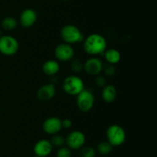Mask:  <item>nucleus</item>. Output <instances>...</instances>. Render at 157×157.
Here are the masks:
<instances>
[{
  "mask_svg": "<svg viewBox=\"0 0 157 157\" xmlns=\"http://www.w3.org/2000/svg\"><path fill=\"white\" fill-rule=\"evenodd\" d=\"M83 48L84 52L90 56L103 55L107 48V40L101 34L91 33L83 40Z\"/></svg>",
  "mask_w": 157,
  "mask_h": 157,
  "instance_id": "obj_1",
  "label": "nucleus"
},
{
  "mask_svg": "<svg viewBox=\"0 0 157 157\" xmlns=\"http://www.w3.org/2000/svg\"><path fill=\"white\" fill-rule=\"evenodd\" d=\"M113 150V146L107 141H102L99 143L97 147V151L101 155H106L110 154Z\"/></svg>",
  "mask_w": 157,
  "mask_h": 157,
  "instance_id": "obj_19",
  "label": "nucleus"
},
{
  "mask_svg": "<svg viewBox=\"0 0 157 157\" xmlns=\"http://www.w3.org/2000/svg\"><path fill=\"white\" fill-rule=\"evenodd\" d=\"M56 94V88L55 85L52 83H48L41 86L37 90V98L41 102L49 101L55 96Z\"/></svg>",
  "mask_w": 157,
  "mask_h": 157,
  "instance_id": "obj_12",
  "label": "nucleus"
},
{
  "mask_svg": "<svg viewBox=\"0 0 157 157\" xmlns=\"http://www.w3.org/2000/svg\"><path fill=\"white\" fill-rule=\"evenodd\" d=\"M102 71L104 72L105 76L112 77L116 74L117 69L116 68H115L114 65L108 64V63H107V64L105 65V66L104 65V67H103Z\"/></svg>",
  "mask_w": 157,
  "mask_h": 157,
  "instance_id": "obj_23",
  "label": "nucleus"
},
{
  "mask_svg": "<svg viewBox=\"0 0 157 157\" xmlns=\"http://www.w3.org/2000/svg\"><path fill=\"white\" fill-rule=\"evenodd\" d=\"M59 70L60 65L57 60L48 59L44 62L42 65V72L48 76L56 75Z\"/></svg>",
  "mask_w": 157,
  "mask_h": 157,
  "instance_id": "obj_14",
  "label": "nucleus"
},
{
  "mask_svg": "<svg viewBox=\"0 0 157 157\" xmlns=\"http://www.w3.org/2000/svg\"><path fill=\"white\" fill-rule=\"evenodd\" d=\"M104 59L106 60L108 64L116 65L119 63L121 60V53L117 49H107L103 53Z\"/></svg>",
  "mask_w": 157,
  "mask_h": 157,
  "instance_id": "obj_15",
  "label": "nucleus"
},
{
  "mask_svg": "<svg viewBox=\"0 0 157 157\" xmlns=\"http://www.w3.org/2000/svg\"><path fill=\"white\" fill-rule=\"evenodd\" d=\"M50 142L53 147L58 149V148L62 147L65 145V138L63 135H60L59 133H57L52 135Z\"/></svg>",
  "mask_w": 157,
  "mask_h": 157,
  "instance_id": "obj_20",
  "label": "nucleus"
},
{
  "mask_svg": "<svg viewBox=\"0 0 157 157\" xmlns=\"http://www.w3.org/2000/svg\"><path fill=\"white\" fill-rule=\"evenodd\" d=\"M103 64L102 61L97 56H91L87 58L84 63V70L88 75L92 76H96L102 72Z\"/></svg>",
  "mask_w": 157,
  "mask_h": 157,
  "instance_id": "obj_9",
  "label": "nucleus"
},
{
  "mask_svg": "<svg viewBox=\"0 0 157 157\" xmlns=\"http://www.w3.org/2000/svg\"><path fill=\"white\" fill-rule=\"evenodd\" d=\"M106 137L107 141L113 147H116L122 146L125 143L127 134L122 126L117 124H113L107 128L106 131Z\"/></svg>",
  "mask_w": 157,
  "mask_h": 157,
  "instance_id": "obj_2",
  "label": "nucleus"
},
{
  "mask_svg": "<svg viewBox=\"0 0 157 157\" xmlns=\"http://www.w3.org/2000/svg\"><path fill=\"white\" fill-rule=\"evenodd\" d=\"M76 96L77 106L80 111L87 112L93 109L95 103V98L93 92L84 89Z\"/></svg>",
  "mask_w": 157,
  "mask_h": 157,
  "instance_id": "obj_6",
  "label": "nucleus"
},
{
  "mask_svg": "<svg viewBox=\"0 0 157 157\" xmlns=\"http://www.w3.org/2000/svg\"><path fill=\"white\" fill-rule=\"evenodd\" d=\"M86 136L83 132L80 130H74L71 132L65 138V144L71 150H78L84 146Z\"/></svg>",
  "mask_w": 157,
  "mask_h": 157,
  "instance_id": "obj_7",
  "label": "nucleus"
},
{
  "mask_svg": "<svg viewBox=\"0 0 157 157\" xmlns=\"http://www.w3.org/2000/svg\"><path fill=\"white\" fill-rule=\"evenodd\" d=\"M19 43L17 38L9 35L0 36V53L6 56H12L18 52Z\"/></svg>",
  "mask_w": 157,
  "mask_h": 157,
  "instance_id": "obj_5",
  "label": "nucleus"
},
{
  "mask_svg": "<svg viewBox=\"0 0 157 157\" xmlns=\"http://www.w3.org/2000/svg\"><path fill=\"white\" fill-rule=\"evenodd\" d=\"M42 129L45 133L51 135L59 133L60 131L62 129L61 119L56 116L48 117L43 122Z\"/></svg>",
  "mask_w": 157,
  "mask_h": 157,
  "instance_id": "obj_10",
  "label": "nucleus"
},
{
  "mask_svg": "<svg viewBox=\"0 0 157 157\" xmlns=\"http://www.w3.org/2000/svg\"><path fill=\"white\" fill-rule=\"evenodd\" d=\"M71 70L75 75L81 73L84 70V62L78 58H73L71 60Z\"/></svg>",
  "mask_w": 157,
  "mask_h": 157,
  "instance_id": "obj_18",
  "label": "nucleus"
},
{
  "mask_svg": "<svg viewBox=\"0 0 157 157\" xmlns=\"http://www.w3.org/2000/svg\"><path fill=\"white\" fill-rule=\"evenodd\" d=\"M53 150V146L50 140L42 139L37 142L33 148L35 155L39 157H47L50 155Z\"/></svg>",
  "mask_w": 157,
  "mask_h": 157,
  "instance_id": "obj_11",
  "label": "nucleus"
},
{
  "mask_svg": "<svg viewBox=\"0 0 157 157\" xmlns=\"http://www.w3.org/2000/svg\"><path fill=\"white\" fill-rule=\"evenodd\" d=\"M94 84L99 88H104L107 84V78L104 75H101V74L96 75L94 78Z\"/></svg>",
  "mask_w": 157,
  "mask_h": 157,
  "instance_id": "obj_24",
  "label": "nucleus"
},
{
  "mask_svg": "<svg viewBox=\"0 0 157 157\" xmlns=\"http://www.w3.org/2000/svg\"><path fill=\"white\" fill-rule=\"evenodd\" d=\"M62 89L65 93L70 95H78L84 89V83L78 75H70L62 82Z\"/></svg>",
  "mask_w": 157,
  "mask_h": 157,
  "instance_id": "obj_4",
  "label": "nucleus"
},
{
  "mask_svg": "<svg viewBox=\"0 0 157 157\" xmlns=\"http://www.w3.org/2000/svg\"><path fill=\"white\" fill-rule=\"evenodd\" d=\"M38 18L36 12L32 9H25L19 16V23L22 27L30 28L35 24Z\"/></svg>",
  "mask_w": 157,
  "mask_h": 157,
  "instance_id": "obj_13",
  "label": "nucleus"
},
{
  "mask_svg": "<svg viewBox=\"0 0 157 157\" xmlns=\"http://www.w3.org/2000/svg\"><path fill=\"white\" fill-rule=\"evenodd\" d=\"M96 149L92 146H83L80 149L79 157H95Z\"/></svg>",
  "mask_w": 157,
  "mask_h": 157,
  "instance_id": "obj_21",
  "label": "nucleus"
},
{
  "mask_svg": "<svg viewBox=\"0 0 157 157\" xmlns=\"http://www.w3.org/2000/svg\"><path fill=\"white\" fill-rule=\"evenodd\" d=\"M60 33L64 42L70 45L81 42L84 38V34L81 32V29L75 25H65L61 28Z\"/></svg>",
  "mask_w": 157,
  "mask_h": 157,
  "instance_id": "obj_3",
  "label": "nucleus"
},
{
  "mask_svg": "<svg viewBox=\"0 0 157 157\" xmlns=\"http://www.w3.org/2000/svg\"><path fill=\"white\" fill-rule=\"evenodd\" d=\"M18 22L15 18L11 16H7L2 20V29L6 31H12L17 27Z\"/></svg>",
  "mask_w": 157,
  "mask_h": 157,
  "instance_id": "obj_17",
  "label": "nucleus"
},
{
  "mask_svg": "<svg viewBox=\"0 0 157 157\" xmlns=\"http://www.w3.org/2000/svg\"><path fill=\"white\" fill-rule=\"evenodd\" d=\"M62 1H65L66 2V1H69V0H62Z\"/></svg>",
  "mask_w": 157,
  "mask_h": 157,
  "instance_id": "obj_27",
  "label": "nucleus"
},
{
  "mask_svg": "<svg viewBox=\"0 0 157 157\" xmlns=\"http://www.w3.org/2000/svg\"><path fill=\"white\" fill-rule=\"evenodd\" d=\"M101 96L105 103H112L116 100L117 96V91L116 88L112 85H106L103 88Z\"/></svg>",
  "mask_w": 157,
  "mask_h": 157,
  "instance_id": "obj_16",
  "label": "nucleus"
},
{
  "mask_svg": "<svg viewBox=\"0 0 157 157\" xmlns=\"http://www.w3.org/2000/svg\"><path fill=\"white\" fill-rule=\"evenodd\" d=\"M71 149H69L67 146H62L58 148L56 152V157H71Z\"/></svg>",
  "mask_w": 157,
  "mask_h": 157,
  "instance_id": "obj_22",
  "label": "nucleus"
},
{
  "mask_svg": "<svg viewBox=\"0 0 157 157\" xmlns=\"http://www.w3.org/2000/svg\"><path fill=\"white\" fill-rule=\"evenodd\" d=\"M73 125V123H72V120L68 118L64 119H61V126H62V129H70L71 127Z\"/></svg>",
  "mask_w": 157,
  "mask_h": 157,
  "instance_id": "obj_25",
  "label": "nucleus"
},
{
  "mask_svg": "<svg viewBox=\"0 0 157 157\" xmlns=\"http://www.w3.org/2000/svg\"><path fill=\"white\" fill-rule=\"evenodd\" d=\"M55 56L57 61L70 62L75 57V49L72 45L65 42L60 43L55 49Z\"/></svg>",
  "mask_w": 157,
  "mask_h": 157,
  "instance_id": "obj_8",
  "label": "nucleus"
},
{
  "mask_svg": "<svg viewBox=\"0 0 157 157\" xmlns=\"http://www.w3.org/2000/svg\"><path fill=\"white\" fill-rule=\"evenodd\" d=\"M32 157H39V156H38V155H33V156H32Z\"/></svg>",
  "mask_w": 157,
  "mask_h": 157,
  "instance_id": "obj_26",
  "label": "nucleus"
}]
</instances>
